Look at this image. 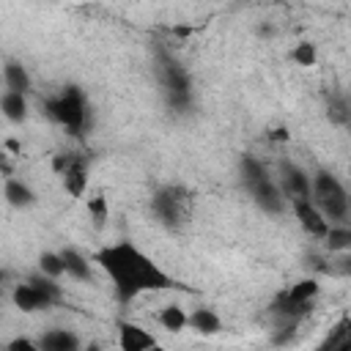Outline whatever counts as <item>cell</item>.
<instances>
[{"label":"cell","mask_w":351,"mask_h":351,"mask_svg":"<svg viewBox=\"0 0 351 351\" xmlns=\"http://www.w3.org/2000/svg\"><path fill=\"white\" fill-rule=\"evenodd\" d=\"M93 261L101 266V271L112 280L115 296L121 302H132L145 291H165L178 285L170 274H165L143 250H137L132 241H115L101 247Z\"/></svg>","instance_id":"obj_1"},{"label":"cell","mask_w":351,"mask_h":351,"mask_svg":"<svg viewBox=\"0 0 351 351\" xmlns=\"http://www.w3.org/2000/svg\"><path fill=\"white\" fill-rule=\"evenodd\" d=\"M310 200L324 214L329 228L332 225H346V219H348V192L337 181V176H332L326 170L315 173V178L310 181Z\"/></svg>","instance_id":"obj_2"},{"label":"cell","mask_w":351,"mask_h":351,"mask_svg":"<svg viewBox=\"0 0 351 351\" xmlns=\"http://www.w3.org/2000/svg\"><path fill=\"white\" fill-rule=\"evenodd\" d=\"M151 208L156 214V219L170 228V230H178L189 222L192 217V192L181 184H165L154 192L151 197Z\"/></svg>","instance_id":"obj_3"},{"label":"cell","mask_w":351,"mask_h":351,"mask_svg":"<svg viewBox=\"0 0 351 351\" xmlns=\"http://www.w3.org/2000/svg\"><path fill=\"white\" fill-rule=\"evenodd\" d=\"M47 112H49L52 121L66 126L71 134H82L85 126H88V101H85V93L77 85H66L60 90V96L49 99Z\"/></svg>","instance_id":"obj_4"},{"label":"cell","mask_w":351,"mask_h":351,"mask_svg":"<svg viewBox=\"0 0 351 351\" xmlns=\"http://www.w3.org/2000/svg\"><path fill=\"white\" fill-rule=\"evenodd\" d=\"M52 167L63 176V186L71 197H82L88 189V162L82 154H58Z\"/></svg>","instance_id":"obj_5"},{"label":"cell","mask_w":351,"mask_h":351,"mask_svg":"<svg viewBox=\"0 0 351 351\" xmlns=\"http://www.w3.org/2000/svg\"><path fill=\"white\" fill-rule=\"evenodd\" d=\"M118 346H121V351H165L151 332H145L143 326L129 324V321H123L118 326Z\"/></svg>","instance_id":"obj_6"},{"label":"cell","mask_w":351,"mask_h":351,"mask_svg":"<svg viewBox=\"0 0 351 351\" xmlns=\"http://www.w3.org/2000/svg\"><path fill=\"white\" fill-rule=\"evenodd\" d=\"M250 189V195H252V200H255V206L258 208H263L266 214H282L285 211V195L280 192V186L271 181V178H266V181H261V184H252V186H247Z\"/></svg>","instance_id":"obj_7"},{"label":"cell","mask_w":351,"mask_h":351,"mask_svg":"<svg viewBox=\"0 0 351 351\" xmlns=\"http://www.w3.org/2000/svg\"><path fill=\"white\" fill-rule=\"evenodd\" d=\"M291 206H293V214H296V219H299V225H302L304 233H310V236H315V239H324V236H326L329 222H326L324 214L313 206V200H291Z\"/></svg>","instance_id":"obj_8"},{"label":"cell","mask_w":351,"mask_h":351,"mask_svg":"<svg viewBox=\"0 0 351 351\" xmlns=\"http://www.w3.org/2000/svg\"><path fill=\"white\" fill-rule=\"evenodd\" d=\"M280 192L288 195L291 200H310V178H307V173L302 167L285 162L282 165V189Z\"/></svg>","instance_id":"obj_9"},{"label":"cell","mask_w":351,"mask_h":351,"mask_svg":"<svg viewBox=\"0 0 351 351\" xmlns=\"http://www.w3.org/2000/svg\"><path fill=\"white\" fill-rule=\"evenodd\" d=\"M41 351H80V337L69 329H49L38 340Z\"/></svg>","instance_id":"obj_10"},{"label":"cell","mask_w":351,"mask_h":351,"mask_svg":"<svg viewBox=\"0 0 351 351\" xmlns=\"http://www.w3.org/2000/svg\"><path fill=\"white\" fill-rule=\"evenodd\" d=\"M60 261H63V271H66L69 277H74V280H80V282H90V280H93L90 263H88V258H85L82 252L66 247V250H60Z\"/></svg>","instance_id":"obj_11"},{"label":"cell","mask_w":351,"mask_h":351,"mask_svg":"<svg viewBox=\"0 0 351 351\" xmlns=\"http://www.w3.org/2000/svg\"><path fill=\"white\" fill-rule=\"evenodd\" d=\"M11 299H14V304L22 310V313H38V310H49L52 304H49V299H44L33 285H16L14 288V293H11Z\"/></svg>","instance_id":"obj_12"},{"label":"cell","mask_w":351,"mask_h":351,"mask_svg":"<svg viewBox=\"0 0 351 351\" xmlns=\"http://www.w3.org/2000/svg\"><path fill=\"white\" fill-rule=\"evenodd\" d=\"M3 80H5V88L11 90V93H27L30 88H33V80H30V74H27V69L22 66V63H16V60H8L5 66H3Z\"/></svg>","instance_id":"obj_13"},{"label":"cell","mask_w":351,"mask_h":351,"mask_svg":"<svg viewBox=\"0 0 351 351\" xmlns=\"http://www.w3.org/2000/svg\"><path fill=\"white\" fill-rule=\"evenodd\" d=\"M186 326H192L200 335H217L222 329V318L208 307H197L192 315H186Z\"/></svg>","instance_id":"obj_14"},{"label":"cell","mask_w":351,"mask_h":351,"mask_svg":"<svg viewBox=\"0 0 351 351\" xmlns=\"http://www.w3.org/2000/svg\"><path fill=\"white\" fill-rule=\"evenodd\" d=\"M0 112H3L11 123H22V121L27 118V99H25L22 93L5 90V93L0 96Z\"/></svg>","instance_id":"obj_15"},{"label":"cell","mask_w":351,"mask_h":351,"mask_svg":"<svg viewBox=\"0 0 351 351\" xmlns=\"http://www.w3.org/2000/svg\"><path fill=\"white\" fill-rule=\"evenodd\" d=\"M3 195H5V200H8L14 208H27V206H33V203H36L33 189H30L27 184L16 181V178H8V181H5Z\"/></svg>","instance_id":"obj_16"},{"label":"cell","mask_w":351,"mask_h":351,"mask_svg":"<svg viewBox=\"0 0 351 351\" xmlns=\"http://www.w3.org/2000/svg\"><path fill=\"white\" fill-rule=\"evenodd\" d=\"M27 285H33L44 299H49V304H58L60 302V296H63V291H60V285L52 280V277H47V274H41V271H36V274H30V280H27Z\"/></svg>","instance_id":"obj_17"},{"label":"cell","mask_w":351,"mask_h":351,"mask_svg":"<svg viewBox=\"0 0 351 351\" xmlns=\"http://www.w3.org/2000/svg\"><path fill=\"white\" fill-rule=\"evenodd\" d=\"M159 324L167 332H184L186 329V313L178 304H167L159 310Z\"/></svg>","instance_id":"obj_18"},{"label":"cell","mask_w":351,"mask_h":351,"mask_svg":"<svg viewBox=\"0 0 351 351\" xmlns=\"http://www.w3.org/2000/svg\"><path fill=\"white\" fill-rule=\"evenodd\" d=\"M266 178H269V170H266L263 162H258L255 156H244V159H241V181H244L247 186L261 184V181H266Z\"/></svg>","instance_id":"obj_19"},{"label":"cell","mask_w":351,"mask_h":351,"mask_svg":"<svg viewBox=\"0 0 351 351\" xmlns=\"http://www.w3.org/2000/svg\"><path fill=\"white\" fill-rule=\"evenodd\" d=\"M324 244L329 252H346L351 247V230L346 225H332L324 236Z\"/></svg>","instance_id":"obj_20"},{"label":"cell","mask_w":351,"mask_h":351,"mask_svg":"<svg viewBox=\"0 0 351 351\" xmlns=\"http://www.w3.org/2000/svg\"><path fill=\"white\" fill-rule=\"evenodd\" d=\"M326 112H329V118L335 121V123H340V126H346L348 123V101H346V96H340V93H332L329 99H326Z\"/></svg>","instance_id":"obj_21"},{"label":"cell","mask_w":351,"mask_h":351,"mask_svg":"<svg viewBox=\"0 0 351 351\" xmlns=\"http://www.w3.org/2000/svg\"><path fill=\"white\" fill-rule=\"evenodd\" d=\"M291 60L299 63V66H315V60H318L315 44H310V41H299V44L291 49Z\"/></svg>","instance_id":"obj_22"},{"label":"cell","mask_w":351,"mask_h":351,"mask_svg":"<svg viewBox=\"0 0 351 351\" xmlns=\"http://www.w3.org/2000/svg\"><path fill=\"white\" fill-rule=\"evenodd\" d=\"M38 269H41V274H47V277H52V280H58L60 274H66V271H63L60 252H44V255L38 258Z\"/></svg>","instance_id":"obj_23"},{"label":"cell","mask_w":351,"mask_h":351,"mask_svg":"<svg viewBox=\"0 0 351 351\" xmlns=\"http://www.w3.org/2000/svg\"><path fill=\"white\" fill-rule=\"evenodd\" d=\"M88 211H90V217H93V225H96V228H101V225H104V219L110 217V208H107V197H104V195H96V197H90V200H88Z\"/></svg>","instance_id":"obj_24"},{"label":"cell","mask_w":351,"mask_h":351,"mask_svg":"<svg viewBox=\"0 0 351 351\" xmlns=\"http://www.w3.org/2000/svg\"><path fill=\"white\" fill-rule=\"evenodd\" d=\"M5 351H41V348H38V343H33L30 337H14V340L5 346Z\"/></svg>","instance_id":"obj_25"},{"label":"cell","mask_w":351,"mask_h":351,"mask_svg":"<svg viewBox=\"0 0 351 351\" xmlns=\"http://www.w3.org/2000/svg\"><path fill=\"white\" fill-rule=\"evenodd\" d=\"M266 137L274 140V143H285V140H288V129H285V126H274V129L266 132Z\"/></svg>","instance_id":"obj_26"},{"label":"cell","mask_w":351,"mask_h":351,"mask_svg":"<svg viewBox=\"0 0 351 351\" xmlns=\"http://www.w3.org/2000/svg\"><path fill=\"white\" fill-rule=\"evenodd\" d=\"M0 173H3V176H11V173H14V167H11L8 156H5V151H0Z\"/></svg>","instance_id":"obj_27"},{"label":"cell","mask_w":351,"mask_h":351,"mask_svg":"<svg viewBox=\"0 0 351 351\" xmlns=\"http://www.w3.org/2000/svg\"><path fill=\"white\" fill-rule=\"evenodd\" d=\"M5 148H8L11 154H19V151H22V145H19V140H5Z\"/></svg>","instance_id":"obj_28"},{"label":"cell","mask_w":351,"mask_h":351,"mask_svg":"<svg viewBox=\"0 0 351 351\" xmlns=\"http://www.w3.org/2000/svg\"><path fill=\"white\" fill-rule=\"evenodd\" d=\"M85 351H99V343H90V346H88Z\"/></svg>","instance_id":"obj_29"},{"label":"cell","mask_w":351,"mask_h":351,"mask_svg":"<svg viewBox=\"0 0 351 351\" xmlns=\"http://www.w3.org/2000/svg\"><path fill=\"white\" fill-rule=\"evenodd\" d=\"M0 282H3V269H0Z\"/></svg>","instance_id":"obj_30"}]
</instances>
